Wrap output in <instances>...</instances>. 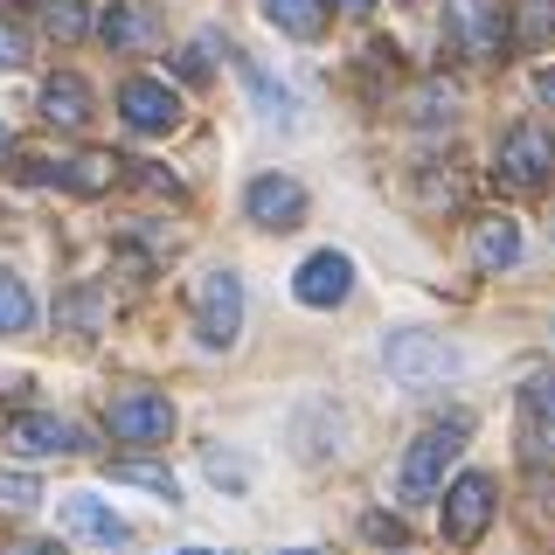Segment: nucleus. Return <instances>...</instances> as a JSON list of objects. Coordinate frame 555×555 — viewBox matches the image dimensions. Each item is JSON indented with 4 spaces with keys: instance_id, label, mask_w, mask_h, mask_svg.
I'll return each mask as SVG.
<instances>
[{
    "instance_id": "25",
    "label": "nucleus",
    "mask_w": 555,
    "mask_h": 555,
    "mask_svg": "<svg viewBox=\"0 0 555 555\" xmlns=\"http://www.w3.org/2000/svg\"><path fill=\"white\" fill-rule=\"evenodd\" d=\"M35 500H42V486L28 473H0V507H35Z\"/></svg>"
},
{
    "instance_id": "32",
    "label": "nucleus",
    "mask_w": 555,
    "mask_h": 555,
    "mask_svg": "<svg viewBox=\"0 0 555 555\" xmlns=\"http://www.w3.org/2000/svg\"><path fill=\"white\" fill-rule=\"evenodd\" d=\"M375 8V0H340V14H369Z\"/></svg>"
},
{
    "instance_id": "9",
    "label": "nucleus",
    "mask_w": 555,
    "mask_h": 555,
    "mask_svg": "<svg viewBox=\"0 0 555 555\" xmlns=\"http://www.w3.org/2000/svg\"><path fill=\"white\" fill-rule=\"evenodd\" d=\"M292 292H299V306H340L347 292H354V257L340 250H312L299 278H292Z\"/></svg>"
},
{
    "instance_id": "10",
    "label": "nucleus",
    "mask_w": 555,
    "mask_h": 555,
    "mask_svg": "<svg viewBox=\"0 0 555 555\" xmlns=\"http://www.w3.org/2000/svg\"><path fill=\"white\" fill-rule=\"evenodd\" d=\"M118 112H126L132 132H173V118H181V98H173L160 77H126V91H118Z\"/></svg>"
},
{
    "instance_id": "19",
    "label": "nucleus",
    "mask_w": 555,
    "mask_h": 555,
    "mask_svg": "<svg viewBox=\"0 0 555 555\" xmlns=\"http://www.w3.org/2000/svg\"><path fill=\"white\" fill-rule=\"evenodd\" d=\"M104 473H112L118 486H146V493H160V500H173V493H181L167 465H146V459H118V465H104Z\"/></svg>"
},
{
    "instance_id": "23",
    "label": "nucleus",
    "mask_w": 555,
    "mask_h": 555,
    "mask_svg": "<svg viewBox=\"0 0 555 555\" xmlns=\"http://www.w3.org/2000/svg\"><path fill=\"white\" fill-rule=\"evenodd\" d=\"M528 424H520V438H528V459L542 465V459H555V416H534V410H520Z\"/></svg>"
},
{
    "instance_id": "12",
    "label": "nucleus",
    "mask_w": 555,
    "mask_h": 555,
    "mask_svg": "<svg viewBox=\"0 0 555 555\" xmlns=\"http://www.w3.org/2000/svg\"><path fill=\"white\" fill-rule=\"evenodd\" d=\"M8 444H14V451H28V459H56V451H83L77 424H63V416H49V410H22V416H8Z\"/></svg>"
},
{
    "instance_id": "13",
    "label": "nucleus",
    "mask_w": 555,
    "mask_h": 555,
    "mask_svg": "<svg viewBox=\"0 0 555 555\" xmlns=\"http://www.w3.org/2000/svg\"><path fill=\"white\" fill-rule=\"evenodd\" d=\"M98 35H104V49H118V56H126V49H146L153 35H160V22H153L146 0H112V8H104V22H98Z\"/></svg>"
},
{
    "instance_id": "20",
    "label": "nucleus",
    "mask_w": 555,
    "mask_h": 555,
    "mask_svg": "<svg viewBox=\"0 0 555 555\" xmlns=\"http://www.w3.org/2000/svg\"><path fill=\"white\" fill-rule=\"evenodd\" d=\"M236 69H243V83H250V98L264 104L271 118H292V91H285V83H271V77H264V69H257L250 56H236Z\"/></svg>"
},
{
    "instance_id": "2",
    "label": "nucleus",
    "mask_w": 555,
    "mask_h": 555,
    "mask_svg": "<svg viewBox=\"0 0 555 555\" xmlns=\"http://www.w3.org/2000/svg\"><path fill=\"white\" fill-rule=\"evenodd\" d=\"M444 42L473 63H493L507 49V8L500 0H451L444 8Z\"/></svg>"
},
{
    "instance_id": "1",
    "label": "nucleus",
    "mask_w": 555,
    "mask_h": 555,
    "mask_svg": "<svg viewBox=\"0 0 555 555\" xmlns=\"http://www.w3.org/2000/svg\"><path fill=\"white\" fill-rule=\"evenodd\" d=\"M465 451V416H451V424H430L424 438L403 451V473H396V493L403 500H430L444 486V465Z\"/></svg>"
},
{
    "instance_id": "36",
    "label": "nucleus",
    "mask_w": 555,
    "mask_h": 555,
    "mask_svg": "<svg viewBox=\"0 0 555 555\" xmlns=\"http://www.w3.org/2000/svg\"><path fill=\"white\" fill-rule=\"evenodd\" d=\"M0 153H8V132H0Z\"/></svg>"
},
{
    "instance_id": "14",
    "label": "nucleus",
    "mask_w": 555,
    "mask_h": 555,
    "mask_svg": "<svg viewBox=\"0 0 555 555\" xmlns=\"http://www.w3.org/2000/svg\"><path fill=\"white\" fill-rule=\"evenodd\" d=\"M42 118L63 126V132H77L83 118H91V83H83L77 69H56V77L42 83Z\"/></svg>"
},
{
    "instance_id": "15",
    "label": "nucleus",
    "mask_w": 555,
    "mask_h": 555,
    "mask_svg": "<svg viewBox=\"0 0 555 555\" xmlns=\"http://www.w3.org/2000/svg\"><path fill=\"white\" fill-rule=\"evenodd\" d=\"M520 257V222L514 216H486V222H473V271H507Z\"/></svg>"
},
{
    "instance_id": "27",
    "label": "nucleus",
    "mask_w": 555,
    "mask_h": 555,
    "mask_svg": "<svg viewBox=\"0 0 555 555\" xmlns=\"http://www.w3.org/2000/svg\"><path fill=\"white\" fill-rule=\"evenodd\" d=\"M520 410H534V416H555V375H534L528 389H520Z\"/></svg>"
},
{
    "instance_id": "11",
    "label": "nucleus",
    "mask_w": 555,
    "mask_h": 555,
    "mask_svg": "<svg viewBox=\"0 0 555 555\" xmlns=\"http://www.w3.org/2000/svg\"><path fill=\"white\" fill-rule=\"evenodd\" d=\"M63 528L77 534V542H91V548H132V528L91 493H63Z\"/></svg>"
},
{
    "instance_id": "29",
    "label": "nucleus",
    "mask_w": 555,
    "mask_h": 555,
    "mask_svg": "<svg viewBox=\"0 0 555 555\" xmlns=\"http://www.w3.org/2000/svg\"><path fill=\"white\" fill-rule=\"evenodd\" d=\"M63 320L91 326V320H98V292H69V299H63Z\"/></svg>"
},
{
    "instance_id": "18",
    "label": "nucleus",
    "mask_w": 555,
    "mask_h": 555,
    "mask_svg": "<svg viewBox=\"0 0 555 555\" xmlns=\"http://www.w3.org/2000/svg\"><path fill=\"white\" fill-rule=\"evenodd\" d=\"M35 326V299H28V285L14 271H0V334H28Z\"/></svg>"
},
{
    "instance_id": "24",
    "label": "nucleus",
    "mask_w": 555,
    "mask_h": 555,
    "mask_svg": "<svg viewBox=\"0 0 555 555\" xmlns=\"http://www.w3.org/2000/svg\"><path fill=\"white\" fill-rule=\"evenodd\" d=\"M208 479H216V486H230V493H243V486H250V465L230 459V451H208Z\"/></svg>"
},
{
    "instance_id": "31",
    "label": "nucleus",
    "mask_w": 555,
    "mask_h": 555,
    "mask_svg": "<svg viewBox=\"0 0 555 555\" xmlns=\"http://www.w3.org/2000/svg\"><path fill=\"white\" fill-rule=\"evenodd\" d=\"M8 555H63V548H56V542H14Z\"/></svg>"
},
{
    "instance_id": "16",
    "label": "nucleus",
    "mask_w": 555,
    "mask_h": 555,
    "mask_svg": "<svg viewBox=\"0 0 555 555\" xmlns=\"http://www.w3.org/2000/svg\"><path fill=\"white\" fill-rule=\"evenodd\" d=\"M264 22L299 35V42H320L326 35V0H264Z\"/></svg>"
},
{
    "instance_id": "21",
    "label": "nucleus",
    "mask_w": 555,
    "mask_h": 555,
    "mask_svg": "<svg viewBox=\"0 0 555 555\" xmlns=\"http://www.w3.org/2000/svg\"><path fill=\"white\" fill-rule=\"evenodd\" d=\"M451 104H459V91H451L444 77H430V83H416V98H410V112L424 118V126H438V118H451Z\"/></svg>"
},
{
    "instance_id": "7",
    "label": "nucleus",
    "mask_w": 555,
    "mask_h": 555,
    "mask_svg": "<svg viewBox=\"0 0 555 555\" xmlns=\"http://www.w3.org/2000/svg\"><path fill=\"white\" fill-rule=\"evenodd\" d=\"M486 520H493V479H486V473L451 479V493H444V542L451 548H473L479 534H486Z\"/></svg>"
},
{
    "instance_id": "34",
    "label": "nucleus",
    "mask_w": 555,
    "mask_h": 555,
    "mask_svg": "<svg viewBox=\"0 0 555 555\" xmlns=\"http://www.w3.org/2000/svg\"><path fill=\"white\" fill-rule=\"evenodd\" d=\"M181 555H216V548H181Z\"/></svg>"
},
{
    "instance_id": "33",
    "label": "nucleus",
    "mask_w": 555,
    "mask_h": 555,
    "mask_svg": "<svg viewBox=\"0 0 555 555\" xmlns=\"http://www.w3.org/2000/svg\"><path fill=\"white\" fill-rule=\"evenodd\" d=\"M542 98H548V104H555V69H542Z\"/></svg>"
},
{
    "instance_id": "8",
    "label": "nucleus",
    "mask_w": 555,
    "mask_h": 555,
    "mask_svg": "<svg viewBox=\"0 0 555 555\" xmlns=\"http://www.w3.org/2000/svg\"><path fill=\"white\" fill-rule=\"evenodd\" d=\"M243 216L257 222V230H299L306 216V188L285 181V173H257L250 188H243Z\"/></svg>"
},
{
    "instance_id": "28",
    "label": "nucleus",
    "mask_w": 555,
    "mask_h": 555,
    "mask_svg": "<svg viewBox=\"0 0 555 555\" xmlns=\"http://www.w3.org/2000/svg\"><path fill=\"white\" fill-rule=\"evenodd\" d=\"M361 534H369V542H389V548H403V542H410L403 520H389V514H369V520H361Z\"/></svg>"
},
{
    "instance_id": "37",
    "label": "nucleus",
    "mask_w": 555,
    "mask_h": 555,
    "mask_svg": "<svg viewBox=\"0 0 555 555\" xmlns=\"http://www.w3.org/2000/svg\"><path fill=\"white\" fill-rule=\"evenodd\" d=\"M0 8H8V0H0Z\"/></svg>"
},
{
    "instance_id": "30",
    "label": "nucleus",
    "mask_w": 555,
    "mask_h": 555,
    "mask_svg": "<svg viewBox=\"0 0 555 555\" xmlns=\"http://www.w3.org/2000/svg\"><path fill=\"white\" fill-rule=\"evenodd\" d=\"M181 77H188V83H202V77H208V42H195V49L181 56Z\"/></svg>"
},
{
    "instance_id": "4",
    "label": "nucleus",
    "mask_w": 555,
    "mask_h": 555,
    "mask_svg": "<svg viewBox=\"0 0 555 555\" xmlns=\"http://www.w3.org/2000/svg\"><path fill=\"white\" fill-rule=\"evenodd\" d=\"M493 173L507 188H542L548 173H555V132L548 126H514L507 139H500V153H493Z\"/></svg>"
},
{
    "instance_id": "26",
    "label": "nucleus",
    "mask_w": 555,
    "mask_h": 555,
    "mask_svg": "<svg viewBox=\"0 0 555 555\" xmlns=\"http://www.w3.org/2000/svg\"><path fill=\"white\" fill-rule=\"evenodd\" d=\"M22 63H28V35L0 14V69H22Z\"/></svg>"
},
{
    "instance_id": "5",
    "label": "nucleus",
    "mask_w": 555,
    "mask_h": 555,
    "mask_svg": "<svg viewBox=\"0 0 555 555\" xmlns=\"http://www.w3.org/2000/svg\"><path fill=\"white\" fill-rule=\"evenodd\" d=\"M195 334H202V347H230L243 334V278L236 271H208L195 285Z\"/></svg>"
},
{
    "instance_id": "35",
    "label": "nucleus",
    "mask_w": 555,
    "mask_h": 555,
    "mask_svg": "<svg viewBox=\"0 0 555 555\" xmlns=\"http://www.w3.org/2000/svg\"><path fill=\"white\" fill-rule=\"evenodd\" d=\"M285 555H320V548H285Z\"/></svg>"
},
{
    "instance_id": "22",
    "label": "nucleus",
    "mask_w": 555,
    "mask_h": 555,
    "mask_svg": "<svg viewBox=\"0 0 555 555\" xmlns=\"http://www.w3.org/2000/svg\"><path fill=\"white\" fill-rule=\"evenodd\" d=\"M42 28L56 35V42H77V35L91 28V22H83V8H77V0H49V8H42Z\"/></svg>"
},
{
    "instance_id": "17",
    "label": "nucleus",
    "mask_w": 555,
    "mask_h": 555,
    "mask_svg": "<svg viewBox=\"0 0 555 555\" xmlns=\"http://www.w3.org/2000/svg\"><path fill=\"white\" fill-rule=\"evenodd\" d=\"M507 42H520V49H548V42H555V0H514Z\"/></svg>"
},
{
    "instance_id": "6",
    "label": "nucleus",
    "mask_w": 555,
    "mask_h": 555,
    "mask_svg": "<svg viewBox=\"0 0 555 555\" xmlns=\"http://www.w3.org/2000/svg\"><path fill=\"white\" fill-rule=\"evenodd\" d=\"M104 430H112L118 444H167L173 438V403L153 396V389H126L104 410Z\"/></svg>"
},
{
    "instance_id": "3",
    "label": "nucleus",
    "mask_w": 555,
    "mask_h": 555,
    "mask_svg": "<svg viewBox=\"0 0 555 555\" xmlns=\"http://www.w3.org/2000/svg\"><path fill=\"white\" fill-rule=\"evenodd\" d=\"M382 361H389V375H396V382H410V389L459 375V347H451L444 334H389Z\"/></svg>"
}]
</instances>
